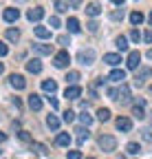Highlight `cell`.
Here are the masks:
<instances>
[{
  "instance_id": "6da1fadb",
  "label": "cell",
  "mask_w": 152,
  "mask_h": 159,
  "mask_svg": "<svg viewBox=\"0 0 152 159\" xmlns=\"http://www.w3.org/2000/svg\"><path fill=\"white\" fill-rule=\"evenodd\" d=\"M99 148L104 152H112V150L117 148V139L112 137V135H102L99 137Z\"/></svg>"
},
{
  "instance_id": "7a4b0ae2",
  "label": "cell",
  "mask_w": 152,
  "mask_h": 159,
  "mask_svg": "<svg viewBox=\"0 0 152 159\" xmlns=\"http://www.w3.org/2000/svg\"><path fill=\"white\" fill-rule=\"evenodd\" d=\"M77 62L84 64V66H90V64L95 62V51H93V49H82V51L77 53Z\"/></svg>"
},
{
  "instance_id": "3957f363",
  "label": "cell",
  "mask_w": 152,
  "mask_h": 159,
  "mask_svg": "<svg viewBox=\"0 0 152 159\" xmlns=\"http://www.w3.org/2000/svg\"><path fill=\"white\" fill-rule=\"evenodd\" d=\"M68 62H71L68 51H60V53H55V57H53V64L58 66V69H66V66H68Z\"/></svg>"
},
{
  "instance_id": "277c9868",
  "label": "cell",
  "mask_w": 152,
  "mask_h": 159,
  "mask_svg": "<svg viewBox=\"0 0 152 159\" xmlns=\"http://www.w3.org/2000/svg\"><path fill=\"white\" fill-rule=\"evenodd\" d=\"M139 62H141V53H139V51H130V53H128V60H126L128 69H130V71L139 69Z\"/></svg>"
},
{
  "instance_id": "5b68a950",
  "label": "cell",
  "mask_w": 152,
  "mask_h": 159,
  "mask_svg": "<svg viewBox=\"0 0 152 159\" xmlns=\"http://www.w3.org/2000/svg\"><path fill=\"white\" fill-rule=\"evenodd\" d=\"M9 84H11L15 91H22V89L27 86V80H24V75H20V73H13V75L9 77Z\"/></svg>"
},
{
  "instance_id": "8992f818",
  "label": "cell",
  "mask_w": 152,
  "mask_h": 159,
  "mask_svg": "<svg viewBox=\"0 0 152 159\" xmlns=\"http://www.w3.org/2000/svg\"><path fill=\"white\" fill-rule=\"evenodd\" d=\"M152 75V69L150 66H141L139 71H137V77H135V84L137 86H141L143 82H145V77H150Z\"/></svg>"
},
{
  "instance_id": "52a82bcc",
  "label": "cell",
  "mask_w": 152,
  "mask_h": 159,
  "mask_svg": "<svg viewBox=\"0 0 152 159\" xmlns=\"http://www.w3.org/2000/svg\"><path fill=\"white\" fill-rule=\"evenodd\" d=\"M27 18L31 20V22H40V20L44 18V9L42 7H33V9L27 11Z\"/></svg>"
},
{
  "instance_id": "ba28073f",
  "label": "cell",
  "mask_w": 152,
  "mask_h": 159,
  "mask_svg": "<svg viewBox=\"0 0 152 159\" xmlns=\"http://www.w3.org/2000/svg\"><path fill=\"white\" fill-rule=\"evenodd\" d=\"M117 102H121V104H128L130 102V86L121 84V89L117 91Z\"/></svg>"
},
{
  "instance_id": "9c48e42d",
  "label": "cell",
  "mask_w": 152,
  "mask_h": 159,
  "mask_svg": "<svg viewBox=\"0 0 152 159\" xmlns=\"http://www.w3.org/2000/svg\"><path fill=\"white\" fill-rule=\"evenodd\" d=\"M2 18H5V22H15V20L20 18V11L13 9V7H7L5 13H2Z\"/></svg>"
},
{
  "instance_id": "30bf717a",
  "label": "cell",
  "mask_w": 152,
  "mask_h": 159,
  "mask_svg": "<svg viewBox=\"0 0 152 159\" xmlns=\"http://www.w3.org/2000/svg\"><path fill=\"white\" fill-rule=\"evenodd\" d=\"M115 124H117V128H119V130H124V133L132 130V119H130V117H119Z\"/></svg>"
},
{
  "instance_id": "8fae6325",
  "label": "cell",
  "mask_w": 152,
  "mask_h": 159,
  "mask_svg": "<svg viewBox=\"0 0 152 159\" xmlns=\"http://www.w3.org/2000/svg\"><path fill=\"white\" fill-rule=\"evenodd\" d=\"M80 95H82V89L80 86H66V91H64V97H68V99H80Z\"/></svg>"
},
{
  "instance_id": "7c38bea8",
  "label": "cell",
  "mask_w": 152,
  "mask_h": 159,
  "mask_svg": "<svg viewBox=\"0 0 152 159\" xmlns=\"http://www.w3.org/2000/svg\"><path fill=\"white\" fill-rule=\"evenodd\" d=\"M27 71H29V73H40V71H42V62H40L37 57L29 60V62H27Z\"/></svg>"
},
{
  "instance_id": "4fadbf2b",
  "label": "cell",
  "mask_w": 152,
  "mask_h": 159,
  "mask_svg": "<svg viewBox=\"0 0 152 159\" xmlns=\"http://www.w3.org/2000/svg\"><path fill=\"white\" fill-rule=\"evenodd\" d=\"M29 108L31 111H40L42 108V99H40V95H29Z\"/></svg>"
},
{
  "instance_id": "5bb4252c",
  "label": "cell",
  "mask_w": 152,
  "mask_h": 159,
  "mask_svg": "<svg viewBox=\"0 0 152 159\" xmlns=\"http://www.w3.org/2000/svg\"><path fill=\"white\" fill-rule=\"evenodd\" d=\"M51 51H53L51 44H33V53L37 55H51Z\"/></svg>"
},
{
  "instance_id": "9a60e30c",
  "label": "cell",
  "mask_w": 152,
  "mask_h": 159,
  "mask_svg": "<svg viewBox=\"0 0 152 159\" xmlns=\"http://www.w3.org/2000/svg\"><path fill=\"white\" fill-rule=\"evenodd\" d=\"M108 80H112V82H124V80H126V71H124V69H115V71H110Z\"/></svg>"
},
{
  "instance_id": "2e32d148",
  "label": "cell",
  "mask_w": 152,
  "mask_h": 159,
  "mask_svg": "<svg viewBox=\"0 0 152 159\" xmlns=\"http://www.w3.org/2000/svg\"><path fill=\"white\" fill-rule=\"evenodd\" d=\"M104 62L110 64V66H117V64L121 62V55H117V53H106V55H104Z\"/></svg>"
},
{
  "instance_id": "e0dca14e",
  "label": "cell",
  "mask_w": 152,
  "mask_h": 159,
  "mask_svg": "<svg viewBox=\"0 0 152 159\" xmlns=\"http://www.w3.org/2000/svg\"><path fill=\"white\" fill-rule=\"evenodd\" d=\"M42 91L53 95L55 91H58V84H55V80H44V82H42Z\"/></svg>"
},
{
  "instance_id": "ac0fdd59",
  "label": "cell",
  "mask_w": 152,
  "mask_h": 159,
  "mask_svg": "<svg viewBox=\"0 0 152 159\" xmlns=\"http://www.w3.org/2000/svg\"><path fill=\"white\" fill-rule=\"evenodd\" d=\"M99 13H102V7H99L97 2H90V5H86V16L95 18V16H99Z\"/></svg>"
},
{
  "instance_id": "d6986e66",
  "label": "cell",
  "mask_w": 152,
  "mask_h": 159,
  "mask_svg": "<svg viewBox=\"0 0 152 159\" xmlns=\"http://www.w3.org/2000/svg\"><path fill=\"white\" fill-rule=\"evenodd\" d=\"M55 144H58V146H68L71 144V135L68 133H60L58 139H55Z\"/></svg>"
},
{
  "instance_id": "ffe728a7",
  "label": "cell",
  "mask_w": 152,
  "mask_h": 159,
  "mask_svg": "<svg viewBox=\"0 0 152 159\" xmlns=\"http://www.w3.org/2000/svg\"><path fill=\"white\" fill-rule=\"evenodd\" d=\"M115 44H117V49H119L121 53H126V51H128V38H124V35H119V38L115 40Z\"/></svg>"
},
{
  "instance_id": "44dd1931",
  "label": "cell",
  "mask_w": 152,
  "mask_h": 159,
  "mask_svg": "<svg viewBox=\"0 0 152 159\" xmlns=\"http://www.w3.org/2000/svg\"><path fill=\"white\" fill-rule=\"evenodd\" d=\"M130 22L135 25V27H139V25L143 22V13H141V11H132V13H130Z\"/></svg>"
},
{
  "instance_id": "7402d4cb",
  "label": "cell",
  "mask_w": 152,
  "mask_h": 159,
  "mask_svg": "<svg viewBox=\"0 0 152 159\" xmlns=\"http://www.w3.org/2000/svg\"><path fill=\"white\" fill-rule=\"evenodd\" d=\"M46 126H49L51 130H58V128H60V119L55 117V115H49V117H46Z\"/></svg>"
},
{
  "instance_id": "603a6c76",
  "label": "cell",
  "mask_w": 152,
  "mask_h": 159,
  "mask_svg": "<svg viewBox=\"0 0 152 159\" xmlns=\"http://www.w3.org/2000/svg\"><path fill=\"white\" fill-rule=\"evenodd\" d=\"M35 35L40 38V40H46V38H51V29H46V27H35Z\"/></svg>"
},
{
  "instance_id": "cb8c5ba5",
  "label": "cell",
  "mask_w": 152,
  "mask_h": 159,
  "mask_svg": "<svg viewBox=\"0 0 152 159\" xmlns=\"http://www.w3.org/2000/svg\"><path fill=\"white\" fill-rule=\"evenodd\" d=\"M66 27H68V31H71V33H80V22H77V18H68Z\"/></svg>"
},
{
  "instance_id": "d4e9b609",
  "label": "cell",
  "mask_w": 152,
  "mask_h": 159,
  "mask_svg": "<svg viewBox=\"0 0 152 159\" xmlns=\"http://www.w3.org/2000/svg\"><path fill=\"white\" fill-rule=\"evenodd\" d=\"M7 40L9 42H18V40H20V31L18 29H7Z\"/></svg>"
},
{
  "instance_id": "484cf974",
  "label": "cell",
  "mask_w": 152,
  "mask_h": 159,
  "mask_svg": "<svg viewBox=\"0 0 152 159\" xmlns=\"http://www.w3.org/2000/svg\"><path fill=\"white\" fill-rule=\"evenodd\" d=\"M77 80H80V73L77 71H71V73H66V84H77Z\"/></svg>"
},
{
  "instance_id": "4316f807",
  "label": "cell",
  "mask_w": 152,
  "mask_h": 159,
  "mask_svg": "<svg viewBox=\"0 0 152 159\" xmlns=\"http://www.w3.org/2000/svg\"><path fill=\"white\" fill-rule=\"evenodd\" d=\"M132 115H135L137 119H143V117H145V111H143V106H141V104H135V106H132Z\"/></svg>"
},
{
  "instance_id": "83f0119b",
  "label": "cell",
  "mask_w": 152,
  "mask_h": 159,
  "mask_svg": "<svg viewBox=\"0 0 152 159\" xmlns=\"http://www.w3.org/2000/svg\"><path fill=\"white\" fill-rule=\"evenodd\" d=\"M75 133H77L80 142H84V139H88V137H90V133H88V126H80V128L75 130Z\"/></svg>"
},
{
  "instance_id": "f1b7e54d",
  "label": "cell",
  "mask_w": 152,
  "mask_h": 159,
  "mask_svg": "<svg viewBox=\"0 0 152 159\" xmlns=\"http://www.w3.org/2000/svg\"><path fill=\"white\" fill-rule=\"evenodd\" d=\"M97 119H99V122H108V119H110V111L108 108H99L97 111Z\"/></svg>"
},
{
  "instance_id": "f546056e",
  "label": "cell",
  "mask_w": 152,
  "mask_h": 159,
  "mask_svg": "<svg viewBox=\"0 0 152 159\" xmlns=\"http://www.w3.org/2000/svg\"><path fill=\"white\" fill-rule=\"evenodd\" d=\"M80 122H82V126H90V124H93V115H88V113L84 111V113L80 115Z\"/></svg>"
},
{
  "instance_id": "4dcf8cb0",
  "label": "cell",
  "mask_w": 152,
  "mask_h": 159,
  "mask_svg": "<svg viewBox=\"0 0 152 159\" xmlns=\"http://www.w3.org/2000/svg\"><path fill=\"white\" fill-rule=\"evenodd\" d=\"M126 150H128V152H130V155H137V152H139V150H141V146H139V144H137V142H130V144H128V146H126Z\"/></svg>"
},
{
  "instance_id": "1f68e13d",
  "label": "cell",
  "mask_w": 152,
  "mask_h": 159,
  "mask_svg": "<svg viewBox=\"0 0 152 159\" xmlns=\"http://www.w3.org/2000/svg\"><path fill=\"white\" fill-rule=\"evenodd\" d=\"M141 133H143V139H145V142H152V124H150V126H145Z\"/></svg>"
},
{
  "instance_id": "d6a6232c",
  "label": "cell",
  "mask_w": 152,
  "mask_h": 159,
  "mask_svg": "<svg viewBox=\"0 0 152 159\" xmlns=\"http://www.w3.org/2000/svg\"><path fill=\"white\" fill-rule=\"evenodd\" d=\"M62 119H64V122H66V124H71V122H73V119H75V113H73V111H64V115H62Z\"/></svg>"
},
{
  "instance_id": "836d02e7",
  "label": "cell",
  "mask_w": 152,
  "mask_h": 159,
  "mask_svg": "<svg viewBox=\"0 0 152 159\" xmlns=\"http://www.w3.org/2000/svg\"><path fill=\"white\" fill-rule=\"evenodd\" d=\"M141 38H143V35L139 33V29H132V31H130V40H132V42H139Z\"/></svg>"
},
{
  "instance_id": "e575fe53",
  "label": "cell",
  "mask_w": 152,
  "mask_h": 159,
  "mask_svg": "<svg viewBox=\"0 0 152 159\" xmlns=\"http://www.w3.org/2000/svg\"><path fill=\"white\" fill-rule=\"evenodd\" d=\"M55 9H58L60 13H64V11H68V7H66V2H64V0H58V2H55Z\"/></svg>"
},
{
  "instance_id": "d590c367",
  "label": "cell",
  "mask_w": 152,
  "mask_h": 159,
  "mask_svg": "<svg viewBox=\"0 0 152 159\" xmlns=\"http://www.w3.org/2000/svg\"><path fill=\"white\" fill-rule=\"evenodd\" d=\"M64 2H66L68 9H77V7L82 5V0H64Z\"/></svg>"
},
{
  "instance_id": "8d00e7d4",
  "label": "cell",
  "mask_w": 152,
  "mask_h": 159,
  "mask_svg": "<svg viewBox=\"0 0 152 159\" xmlns=\"http://www.w3.org/2000/svg\"><path fill=\"white\" fill-rule=\"evenodd\" d=\"M18 137H20L22 142H31V135H29L27 130H20V133H18Z\"/></svg>"
},
{
  "instance_id": "74e56055",
  "label": "cell",
  "mask_w": 152,
  "mask_h": 159,
  "mask_svg": "<svg viewBox=\"0 0 152 159\" xmlns=\"http://www.w3.org/2000/svg\"><path fill=\"white\" fill-rule=\"evenodd\" d=\"M49 25H51V29H53V27H60V18H58V16H51Z\"/></svg>"
},
{
  "instance_id": "f35d334b",
  "label": "cell",
  "mask_w": 152,
  "mask_h": 159,
  "mask_svg": "<svg viewBox=\"0 0 152 159\" xmlns=\"http://www.w3.org/2000/svg\"><path fill=\"white\" fill-rule=\"evenodd\" d=\"M58 44H62V47L71 44V42H68V35H60V38H58Z\"/></svg>"
},
{
  "instance_id": "ab89813d",
  "label": "cell",
  "mask_w": 152,
  "mask_h": 159,
  "mask_svg": "<svg viewBox=\"0 0 152 159\" xmlns=\"http://www.w3.org/2000/svg\"><path fill=\"white\" fill-rule=\"evenodd\" d=\"M68 159H82V152L80 150H71L68 152Z\"/></svg>"
},
{
  "instance_id": "60d3db41",
  "label": "cell",
  "mask_w": 152,
  "mask_h": 159,
  "mask_svg": "<svg viewBox=\"0 0 152 159\" xmlns=\"http://www.w3.org/2000/svg\"><path fill=\"white\" fill-rule=\"evenodd\" d=\"M7 53H9V49H7V44H5V42H0V57H5Z\"/></svg>"
},
{
  "instance_id": "b9f144b4",
  "label": "cell",
  "mask_w": 152,
  "mask_h": 159,
  "mask_svg": "<svg viewBox=\"0 0 152 159\" xmlns=\"http://www.w3.org/2000/svg\"><path fill=\"white\" fill-rule=\"evenodd\" d=\"M33 148H35L37 152H40V155H46V148H44L42 144H33Z\"/></svg>"
},
{
  "instance_id": "7bdbcfd3",
  "label": "cell",
  "mask_w": 152,
  "mask_h": 159,
  "mask_svg": "<svg viewBox=\"0 0 152 159\" xmlns=\"http://www.w3.org/2000/svg\"><path fill=\"white\" fill-rule=\"evenodd\" d=\"M49 104H51V108H58V106H60V102H58L55 97H49Z\"/></svg>"
},
{
  "instance_id": "ee69618b",
  "label": "cell",
  "mask_w": 152,
  "mask_h": 159,
  "mask_svg": "<svg viewBox=\"0 0 152 159\" xmlns=\"http://www.w3.org/2000/svg\"><path fill=\"white\" fill-rule=\"evenodd\" d=\"M110 18H112V20H121V18H124V11H115Z\"/></svg>"
},
{
  "instance_id": "f6af8a7d",
  "label": "cell",
  "mask_w": 152,
  "mask_h": 159,
  "mask_svg": "<svg viewBox=\"0 0 152 159\" xmlns=\"http://www.w3.org/2000/svg\"><path fill=\"white\" fill-rule=\"evenodd\" d=\"M143 40H145V42H152V31H145L143 33Z\"/></svg>"
},
{
  "instance_id": "bcb514c9",
  "label": "cell",
  "mask_w": 152,
  "mask_h": 159,
  "mask_svg": "<svg viewBox=\"0 0 152 159\" xmlns=\"http://www.w3.org/2000/svg\"><path fill=\"white\" fill-rule=\"evenodd\" d=\"M108 95H110L112 99H117V89H108Z\"/></svg>"
},
{
  "instance_id": "7dc6e473",
  "label": "cell",
  "mask_w": 152,
  "mask_h": 159,
  "mask_svg": "<svg viewBox=\"0 0 152 159\" xmlns=\"http://www.w3.org/2000/svg\"><path fill=\"white\" fill-rule=\"evenodd\" d=\"M97 27H99L97 22H90V25H88V31H93V33H95V31H97Z\"/></svg>"
},
{
  "instance_id": "c3c4849f",
  "label": "cell",
  "mask_w": 152,
  "mask_h": 159,
  "mask_svg": "<svg viewBox=\"0 0 152 159\" xmlns=\"http://www.w3.org/2000/svg\"><path fill=\"white\" fill-rule=\"evenodd\" d=\"M5 139H7V135H5V133H0V142H5Z\"/></svg>"
},
{
  "instance_id": "681fc988",
  "label": "cell",
  "mask_w": 152,
  "mask_h": 159,
  "mask_svg": "<svg viewBox=\"0 0 152 159\" xmlns=\"http://www.w3.org/2000/svg\"><path fill=\"white\" fill-rule=\"evenodd\" d=\"M112 2H115V5H124V0H112Z\"/></svg>"
},
{
  "instance_id": "f907efd6",
  "label": "cell",
  "mask_w": 152,
  "mask_h": 159,
  "mask_svg": "<svg viewBox=\"0 0 152 159\" xmlns=\"http://www.w3.org/2000/svg\"><path fill=\"white\" fill-rule=\"evenodd\" d=\"M2 71H5V64H2V62H0V73H2Z\"/></svg>"
},
{
  "instance_id": "816d5d0a",
  "label": "cell",
  "mask_w": 152,
  "mask_h": 159,
  "mask_svg": "<svg viewBox=\"0 0 152 159\" xmlns=\"http://www.w3.org/2000/svg\"><path fill=\"white\" fill-rule=\"evenodd\" d=\"M148 20H150V25H152V11H150V16H148Z\"/></svg>"
},
{
  "instance_id": "f5cc1de1",
  "label": "cell",
  "mask_w": 152,
  "mask_h": 159,
  "mask_svg": "<svg viewBox=\"0 0 152 159\" xmlns=\"http://www.w3.org/2000/svg\"><path fill=\"white\" fill-rule=\"evenodd\" d=\"M148 57H150V60H152V49H150V51H148Z\"/></svg>"
},
{
  "instance_id": "db71d44e",
  "label": "cell",
  "mask_w": 152,
  "mask_h": 159,
  "mask_svg": "<svg viewBox=\"0 0 152 159\" xmlns=\"http://www.w3.org/2000/svg\"><path fill=\"white\" fill-rule=\"evenodd\" d=\"M88 159H95V157H88Z\"/></svg>"
}]
</instances>
